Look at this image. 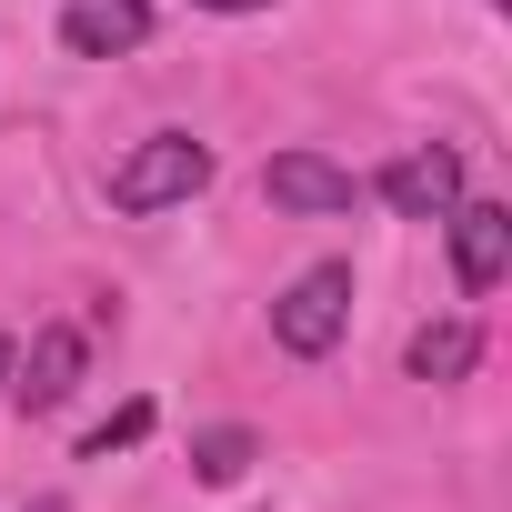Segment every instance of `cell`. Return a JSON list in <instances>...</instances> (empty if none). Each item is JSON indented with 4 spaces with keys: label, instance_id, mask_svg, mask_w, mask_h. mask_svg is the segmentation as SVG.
<instances>
[{
    "label": "cell",
    "instance_id": "obj_7",
    "mask_svg": "<svg viewBox=\"0 0 512 512\" xmlns=\"http://www.w3.org/2000/svg\"><path fill=\"white\" fill-rule=\"evenodd\" d=\"M61 41L81 61H121L151 41V0H61Z\"/></svg>",
    "mask_w": 512,
    "mask_h": 512
},
{
    "label": "cell",
    "instance_id": "obj_5",
    "mask_svg": "<svg viewBox=\"0 0 512 512\" xmlns=\"http://www.w3.org/2000/svg\"><path fill=\"white\" fill-rule=\"evenodd\" d=\"M442 221H452V272H462V292H492V282L512 272V211H502V201H452Z\"/></svg>",
    "mask_w": 512,
    "mask_h": 512
},
{
    "label": "cell",
    "instance_id": "obj_11",
    "mask_svg": "<svg viewBox=\"0 0 512 512\" xmlns=\"http://www.w3.org/2000/svg\"><path fill=\"white\" fill-rule=\"evenodd\" d=\"M201 11H272V0H201Z\"/></svg>",
    "mask_w": 512,
    "mask_h": 512
},
{
    "label": "cell",
    "instance_id": "obj_9",
    "mask_svg": "<svg viewBox=\"0 0 512 512\" xmlns=\"http://www.w3.org/2000/svg\"><path fill=\"white\" fill-rule=\"evenodd\" d=\"M191 472H201L211 492H231V482L251 472V432H241V422H221V432H201V442H191Z\"/></svg>",
    "mask_w": 512,
    "mask_h": 512
},
{
    "label": "cell",
    "instance_id": "obj_12",
    "mask_svg": "<svg viewBox=\"0 0 512 512\" xmlns=\"http://www.w3.org/2000/svg\"><path fill=\"white\" fill-rule=\"evenodd\" d=\"M0 392H11V342H0Z\"/></svg>",
    "mask_w": 512,
    "mask_h": 512
},
{
    "label": "cell",
    "instance_id": "obj_3",
    "mask_svg": "<svg viewBox=\"0 0 512 512\" xmlns=\"http://www.w3.org/2000/svg\"><path fill=\"white\" fill-rule=\"evenodd\" d=\"M262 191H272L282 211H302V221H342V211L362 201V181H352L342 161H322V151H272V161H262Z\"/></svg>",
    "mask_w": 512,
    "mask_h": 512
},
{
    "label": "cell",
    "instance_id": "obj_6",
    "mask_svg": "<svg viewBox=\"0 0 512 512\" xmlns=\"http://www.w3.org/2000/svg\"><path fill=\"white\" fill-rule=\"evenodd\" d=\"M81 362H91V342H81L71 322H51V332L31 342V362H11V402H21V412H61V402L81 392Z\"/></svg>",
    "mask_w": 512,
    "mask_h": 512
},
{
    "label": "cell",
    "instance_id": "obj_2",
    "mask_svg": "<svg viewBox=\"0 0 512 512\" xmlns=\"http://www.w3.org/2000/svg\"><path fill=\"white\" fill-rule=\"evenodd\" d=\"M342 332H352V262H312V272L272 302V342H282L292 362H322Z\"/></svg>",
    "mask_w": 512,
    "mask_h": 512
},
{
    "label": "cell",
    "instance_id": "obj_4",
    "mask_svg": "<svg viewBox=\"0 0 512 512\" xmlns=\"http://www.w3.org/2000/svg\"><path fill=\"white\" fill-rule=\"evenodd\" d=\"M372 191H382L402 221H442V211L462 201V151H452V141H422V151H402Z\"/></svg>",
    "mask_w": 512,
    "mask_h": 512
},
{
    "label": "cell",
    "instance_id": "obj_10",
    "mask_svg": "<svg viewBox=\"0 0 512 512\" xmlns=\"http://www.w3.org/2000/svg\"><path fill=\"white\" fill-rule=\"evenodd\" d=\"M141 432H151V402H121V412H111V422H101V432L81 442V462H111V452H131Z\"/></svg>",
    "mask_w": 512,
    "mask_h": 512
},
{
    "label": "cell",
    "instance_id": "obj_8",
    "mask_svg": "<svg viewBox=\"0 0 512 512\" xmlns=\"http://www.w3.org/2000/svg\"><path fill=\"white\" fill-rule=\"evenodd\" d=\"M402 362H412V382H462V372L482 362V332H472V322H422Z\"/></svg>",
    "mask_w": 512,
    "mask_h": 512
},
{
    "label": "cell",
    "instance_id": "obj_1",
    "mask_svg": "<svg viewBox=\"0 0 512 512\" xmlns=\"http://www.w3.org/2000/svg\"><path fill=\"white\" fill-rule=\"evenodd\" d=\"M191 191H211V151H201L191 131H151V141H131V161L111 171V211H131V221H151V211H171V201H191Z\"/></svg>",
    "mask_w": 512,
    "mask_h": 512
}]
</instances>
